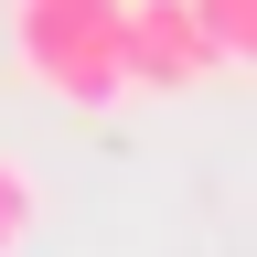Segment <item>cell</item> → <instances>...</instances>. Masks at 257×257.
Returning <instances> with one entry per match:
<instances>
[{
  "label": "cell",
  "mask_w": 257,
  "mask_h": 257,
  "mask_svg": "<svg viewBox=\"0 0 257 257\" xmlns=\"http://www.w3.org/2000/svg\"><path fill=\"white\" fill-rule=\"evenodd\" d=\"M225 75V43L193 0H128V96H193Z\"/></svg>",
  "instance_id": "7a4b0ae2"
},
{
  "label": "cell",
  "mask_w": 257,
  "mask_h": 257,
  "mask_svg": "<svg viewBox=\"0 0 257 257\" xmlns=\"http://www.w3.org/2000/svg\"><path fill=\"white\" fill-rule=\"evenodd\" d=\"M193 11L214 22V43H225V64H257V0H193Z\"/></svg>",
  "instance_id": "277c9868"
},
{
  "label": "cell",
  "mask_w": 257,
  "mask_h": 257,
  "mask_svg": "<svg viewBox=\"0 0 257 257\" xmlns=\"http://www.w3.org/2000/svg\"><path fill=\"white\" fill-rule=\"evenodd\" d=\"M32 225H43V182H32L22 161L0 150V257H22V236H32Z\"/></svg>",
  "instance_id": "3957f363"
},
{
  "label": "cell",
  "mask_w": 257,
  "mask_h": 257,
  "mask_svg": "<svg viewBox=\"0 0 257 257\" xmlns=\"http://www.w3.org/2000/svg\"><path fill=\"white\" fill-rule=\"evenodd\" d=\"M11 64L64 107L128 96V0H11Z\"/></svg>",
  "instance_id": "6da1fadb"
}]
</instances>
